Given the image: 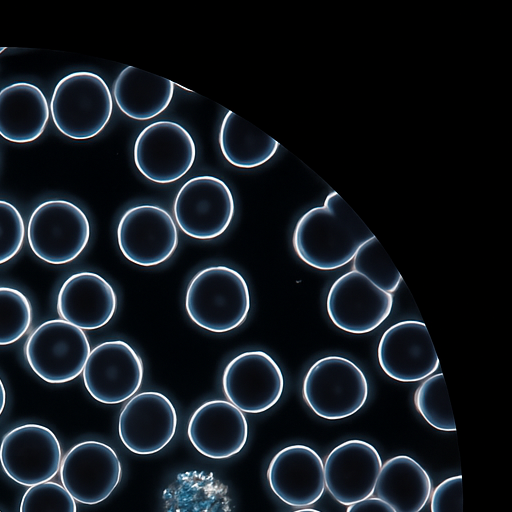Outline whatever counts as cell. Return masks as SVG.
Listing matches in <instances>:
<instances>
[{"mask_svg": "<svg viewBox=\"0 0 512 512\" xmlns=\"http://www.w3.org/2000/svg\"><path fill=\"white\" fill-rule=\"evenodd\" d=\"M250 293L244 277L227 266H210L188 284L185 308L199 327L226 333L240 326L250 310Z\"/></svg>", "mask_w": 512, "mask_h": 512, "instance_id": "obj_2", "label": "cell"}, {"mask_svg": "<svg viewBox=\"0 0 512 512\" xmlns=\"http://www.w3.org/2000/svg\"><path fill=\"white\" fill-rule=\"evenodd\" d=\"M225 159L237 168H256L276 153L279 143L252 123L228 110L219 130Z\"/></svg>", "mask_w": 512, "mask_h": 512, "instance_id": "obj_25", "label": "cell"}, {"mask_svg": "<svg viewBox=\"0 0 512 512\" xmlns=\"http://www.w3.org/2000/svg\"><path fill=\"white\" fill-rule=\"evenodd\" d=\"M393 294L350 270L331 285L326 311L332 323L351 334H365L379 327L390 315Z\"/></svg>", "mask_w": 512, "mask_h": 512, "instance_id": "obj_10", "label": "cell"}, {"mask_svg": "<svg viewBox=\"0 0 512 512\" xmlns=\"http://www.w3.org/2000/svg\"><path fill=\"white\" fill-rule=\"evenodd\" d=\"M112 110L108 85L90 71H76L62 78L55 86L50 102L56 128L76 140L98 135L108 124Z\"/></svg>", "mask_w": 512, "mask_h": 512, "instance_id": "obj_3", "label": "cell"}, {"mask_svg": "<svg viewBox=\"0 0 512 512\" xmlns=\"http://www.w3.org/2000/svg\"><path fill=\"white\" fill-rule=\"evenodd\" d=\"M377 359L384 373L399 382L424 380L439 368L428 329L417 320L390 326L379 340Z\"/></svg>", "mask_w": 512, "mask_h": 512, "instance_id": "obj_15", "label": "cell"}, {"mask_svg": "<svg viewBox=\"0 0 512 512\" xmlns=\"http://www.w3.org/2000/svg\"><path fill=\"white\" fill-rule=\"evenodd\" d=\"M6 404V390L4 384L0 378V416L4 410Z\"/></svg>", "mask_w": 512, "mask_h": 512, "instance_id": "obj_33", "label": "cell"}, {"mask_svg": "<svg viewBox=\"0 0 512 512\" xmlns=\"http://www.w3.org/2000/svg\"><path fill=\"white\" fill-rule=\"evenodd\" d=\"M19 512H77V506L63 486L47 481L26 490Z\"/></svg>", "mask_w": 512, "mask_h": 512, "instance_id": "obj_29", "label": "cell"}, {"mask_svg": "<svg viewBox=\"0 0 512 512\" xmlns=\"http://www.w3.org/2000/svg\"><path fill=\"white\" fill-rule=\"evenodd\" d=\"M351 268L391 294L402 282L400 272L375 236L358 249L352 259Z\"/></svg>", "mask_w": 512, "mask_h": 512, "instance_id": "obj_27", "label": "cell"}, {"mask_svg": "<svg viewBox=\"0 0 512 512\" xmlns=\"http://www.w3.org/2000/svg\"><path fill=\"white\" fill-rule=\"evenodd\" d=\"M382 464L373 445L359 439L347 440L336 446L325 460V487L342 505L360 502L374 493Z\"/></svg>", "mask_w": 512, "mask_h": 512, "instance_id": "obj_17", "label": "cell"}, {"mask_svg": "<svg viewBox=\"0 0 512 512\" xmlns=\"http://www.w3.org/2000/svg\"><path fill=\"white\" fill-rule=\"evenodd\" d=\"M32 322V307L19 290L0 286V345L19 340Z\"/></svg>", "mask_w": 512, "mask_h": 512, "instance_id": "obj_28", "label": "cell"}, {"mask_svg": "<svg viewBox=\"0 0 512 512\" xmlns=\"http://www.w3.org/2000/svg\"><path fill=\"white\" fill-rule=\"evenodd\" d=\"M27 238L32 252L50 264H64L76 259L90 238L86 214L66 200H48L32 212Z\"/></svg>", "mask_w": 512, "mask_h": 512, "instance_id": "obj_5", "label": "cell"}, {"mask_svg": "<svg viewBox=\"0 0 512 512\" xmlns=\"http://www.w3.org/2000/svg\"><path fill=\"white\" fill-rule=\"evenodd\" d=\"M173 212L176 223L188 236L208 240L223 234L235 212L228 185L215 176L189 179L178 191Z\"/></svg>", "mask_w": 512, "mask_h": 512, "instance_id": "obj_7", "label": "cell"}, {"mask_svg": "<svg viewBox=\"0 0 512 512\" xmlns=\"http://www.w3.org/2000/svg\"><path fill=\"white\" fill-rule=\"evenodd\" d=\"M90 352L83 330L63 319L40 324L24 346L30 368L48 383L74 380L83 371Z\"/></svg>", "mask_w": 512, "mask_h": 512, "instance_id": "obj_6", "label": "cell"}, {"mask_svg": "<svg viewBox=\"0 0 512 512\" xmlns=\"http://www.w3.org/2000/svg\"><path fill=\"white\" fill-rule=\"evenodd\" d=\"M50 108L43 92L27 82L0 91V136L14 143H28L43 133Z\"/></svg>", "mask_w": 512, "mask_h": 512, "instance_id": "obj_21", "label": "cell"}, {"mask_svg": "<svg viewBox=\"0 0 512 512\" xmlns=\"http://www.w3.org/2000/svg\"><path fill=\"white\" fill-rule=\"evenodd\" d=\"M222 388L228 401L242 412L262 413L273 407L284 389V376L266 352L241 353L225 367Z\"/></svg>", "mask_w": 512, "mask_h": 512, "instance_id": "obj_14", "label": "cell"}, {"mask_svg": "<svg viewBox=\"0 0 512 512\" xmlns=\"http://www.w3.org/2000/svg\"><path fill=\"white\" fill-rule=\"evenodd\" d=\"M267 479L285 504L304 508L316 503L324 493V463L308 446H287L272 458Z\"/></svg>", "mask_w": 512, "mask_h": 512, "instance_id": "obj_18", "label": "cell"}, {"mask_svg": "<svg viewBox=\"0 0 512 512\" xmlns=\"http://www.w3.org/2000/svg\"><path fill=\"white\" fill-rule=\"evenodd\" d=\"M56 308L66 322L80 329L94 330L105 326L115 314L117 295L102 276L80 272L62 284Z\"/></svg>", "mask_w": 512, "mask_h": 512, "instance_id": "obj_20", "label": "cell"}, {"mask_svg": "<svg viewBox=\"0 0 512 512\" xmlns=\"http://www.w3.org/2000/svg\"><path fill=\"white\" fill-rule=\"evenodd\" d=\"M368 394V380L363 371L339 355L314 362L302 385L306 404L317 416L327 420L352 416L364 406Z\"/></svg>", "mask_w": 512, "mask_h": 512, "instance_id": "obj_4", "label": "cell"}, {"mask_svg": "<svg viewBox=\"0 0 512 512\" xmlns=\"http://www.w3.org/2000/svg\"><path fill=\"white\" fill-rule=\"evenodd\" d=\"M374 237L367 225L335 191L322 206L297 221L292 244L297 256L318 270H334L349 263L358 249Z\"/></svg>", "mask_w": 512, "mask_h": 512, "instance_id": "obj_1", "label": "cell"}, {"mask_svg": "<svg viewBox=\"0 0 512 512\" xmlns=\"http://www.w3.org/2000/svg\"><path fill=\"white\" fill-rule=\"evenodd\" d=\"M60 479L74 500L95 505L107 499L122 476L121 462L109 445L83 441L73 446L61 460Z\"/></svg>", "mask_w": 512, "mask_h": 512, "instance_id": "obj_11", "label": "cell"}, {"mask_svg": "<svg viewBox=\"0 0 512 512\" xmlns=\"http://www.w3.org/2000/svg\"><path fill=\"white\" fill-rule=\"evenodd\" d=\"M374 492L396 512H420L431 496L432 482L416 460L398 455L382 464Z\"/></svg>", "mask_w": 512, "mask_h": 512, "instance_id": "obj_22", "label": "cell"}, {"mask_svg": "<svg viewBox=\"0 0 512 512\" xmlns=\"http://www.w3.org/2000/svg\"><path fill=\"white\" fill-rule=\"evenodd\" d=\"M0 512H2V511L0 510Z\"/></svg>", "mask_w": 512, "mask_h": 512, "instance_id": "obj_36", "label": "cell"}, {"mask_svg": "<svg viewBox=\"0 0 512 512\" xmlns=\"http://www.w3.org/2000/svg\"><path fill=\"white\" fill-rule=\"evenodd\" d=\"M414 404L424 420L433 428L455 432L456 425L443 373L423 380L414 394Z\"/></svg>", "mask_w": 512, "mask_h": 512, "instance_id": "obj_26", "label": "cell"}, {"mask_svg": "<svg viewBox=\"0 0 512 512\" xmlns=\"http://www.w3.org/2000/svg\"><path fill=\"white\" fill-rule=\"evenodd\" d=\"M175 83L127 66L113 84V97L119 109L134 120H149L164 112L172 101Z\"/></svg>", "mask_w": 512, "mask_h": 512, "instance_id": "obj_23", "label": "cell"}, {"mask_svg": "<svg viewBox=\"0 0 512 512\" xmlns=\"http://www.w3.org/2000/svg\"><path fill=\"white\" fill-rule=\"evenodd\" d=\"M6 49V47H0V54Z\"/></svg>", "mask_w": 512, "mask_h": 512, "instance_id": "obj_35", "label": "cell"}, {"mask_svg": "<svg viewBox=\"0 0 512 512\" xmlns=\"http://www.w3.org/2000/svg\"><path fill=\"white\" fill-rule=\"evenodd\" d=\"M143 362L123 340L94 347L82 371L85 388L98 402L119 404L131 398L143 380Z\"/></svg>", "mask_w": 512, "mask_h": 512, "instance_id": "obj_12", "label": "cell"}, {"mask_svg": "<svg viewBox=\"0 0 512 512\" xmlns=\"http://www.w3.org/2000/svg\"><path fill=\"white\" fill-rule=\"evenodd\" d=\"M178 241V230L172 216L156 205L129 208L117 226V242L123 256L143 267L168 260Z\"/></svg>", "mask_w": 512, "mask_h": 512, "instance_id": "obj_13", "label": "cell"}, {"mask_svg": "<svg viewBox=\"0 0 512 512\" xmlns=\"http://www.w3.org/2000/svg\"><path fill=\"white\" fill-rule=\"evenodd\" d=\"M187 435L202 455L224 459L242 450L248 437V424L243 412L229 401L210 400L192 414Z\"/></svg>", "mask_w": 512, "mask_h": 512, "instance_id": "obj_19", "label": "cell"}, {"mask_svg": "<svg viewBox=\"0 0 512 512\" xmlns=\"http://www.w3.org/2000/svg\"><path fill=\"white\" fill-rule=\"evenodd\" d=\"M177 413L168 397L156 391L134 395L122 408L118 434L124 446L139 455L154 454L173 438Z\"/></svg>", "mask_w": 512, "mask_h": 512, "instance_id": "obj_16", "label": "cell"}, {"mask_svg": "<svg viewBox=\"0 0 512 512\" xmlns=\"http://www.w3.org/2000/svg\"><path fill=\"white\" fill-rule=\"evenodd\" d=\"M133 159L138 171L157 184H169L183 177L196 159V145L180 124L156 121L137 136Z\"/></svg>", "mask_w": 512, "mask_h": 512, "instance_id": "obj_8", "label": "cell"}, {"mask_svg": "<svg viewBox=\"0 0 512 512\" xmlns=\"http://www.w3.org/2000/svg\"><path fill=\"white\" fill-rule=\"evenodd\" d=\"M162 499L164 512H231L227 486L204 471L178 474Z\"/></svg>", "mask_w": 512, "mask_h": 512, "instance_id": "obj_24", "label": "cell"}, {"mask_svg": "<svg viewBox=\"0 0 512 512\" xmlns=\"http://www.w3.org/2000/svg\"><path fill=\"white\" fill-rule=\"evenodd\" d=\"M293 512H321V511L313 509V508H302L299 510H295Z\"/></svg>", "mask_w": 512, "mask_h": 512, "instance_id": "obj_34", "label": "cell"}, {"mask_svg": "<svg viewBox=\"0 0 512 512\" xmlns=\"http://www.w3.org/2000/svg\"><path fill=\"white\" fill-rule=\"evenodd\" d=\"M346 512H396L390 505L377 497H369L347 507Z\"/></svg>", "mask_w": 512, "mask_h": 512, "instance_id": "obj_32", "label": "cell"}, {"mask_svg": "<svg viewBox=\"0 0 512 512\" xmlns=\"http://www.w3.org/2000/svg\"><path fill=\"white\" fill-rule=\"evenodd\" d=\"M61 460L59 440L43 425L18 426L1 440V467L20 485L31 487L51 480L59 472Z\"/></svg>", "mask_w": 512, "mask_h": 512, "instance_id": "obj_9", "label": "cell"}, {"mask_svg": "<svg viewBox=\"0 0 512 512\" xmlns=\"http://www.w3.org/2000/svg\"><path fill=\"white\" fill-rule=\"evenodd\" d=\"M431 512H463L462 476L443 480L433 491Z\"/></svg>", "mask_w": 512, "mask_h": 512, "instance_id": "obj_31", "label": "cell"}, {"mask_svg": "<svg viewBox=\"0 0 512 512\" xmlns=\"http://www.w3.org/2000/svg\"><path fill=\"white\" fill-rule=\"evenodd\" d=\"M25 236L23 218L11 203L0 200V264L11 260L21 249Z\"/></svg>", "mask_w": 512, "mask_h": 512, "instance_id": "obj_30", "label": "cell"}]
</instances>
